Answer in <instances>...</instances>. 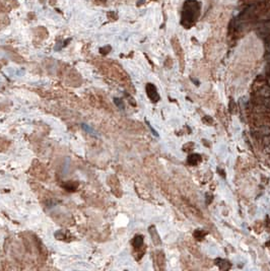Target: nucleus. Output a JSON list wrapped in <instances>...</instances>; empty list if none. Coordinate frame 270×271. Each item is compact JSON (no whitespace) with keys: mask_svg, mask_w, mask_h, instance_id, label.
Segmentation results:
<instances>
[{"mask_svg":"<svg viewBox=\"0 0 270 271\" xmlns=\"http://www.w3.org/2000/svg\"><path fill=\"white\" fill-rule=\"evenodd\" d=\"M259 95L263 97H270V86H264L260 89Z\"/></svg>","mask_w":270,"mask_h":271,"instance_id":"20e7f679","label":"nucleus"},{"mask_svg":"<svg viewBox=\"0 0 270 271\" xmlns=\"http://www.w3.org/2000/svg\"><path fill=\"white\" fill-rule=\"evenodd\" d=\"M146 93H147L148 97L152 102H158L160 99V95H158V91H156V87L152 83H147V85H146Z\"/></svg>","mask_w":270,"mask_h":271,"instance_id":"f257e3e1","label":"nucleus"},{"mask_svg":"<svg viewBox=\"0 0 270 271\" xmlns=\"http://www.w3.org/2000/svg\"><path fill=\"white\" fill-rule=\"evenodd\" d=\"M143 244V237L142 236H136L133 240V246L135 248H140Z\"/></svg>","mask_w":270,"mask_h":271,"instance_id":"7ed1b4c3","label":"nucleus"},{"mask_svg":"<svg viewBox=\"0 0 270 271\" xmlns=\"http://www.w3.org/2000/svg\"><path fill=\"white\" fill-rule=\"evenodd\" d=\"M199 161H200V155L197 154V153L190 155L189 158H188V163H189L190 165H192V166H195V165H197V163Z\"/></svg>","mask_w":270,"mask_h":271,"instance_id":"f03ea898","label":"nucleus"},{"mask_svg":"<svg viewBox=\"0 0 270 271\" xmlns=\"http://www.w3.org/2000/svg\"><path fill=\"white\" fill-rule=\"evenodd\" d=\"M114 102H115V104L117 105V107L119 108V109H124V104H123V102L121 101L120 99H118V97H115L114 99Z\"/></svg>","mask_w":270,"mask_h":271,"instance_id":"39448f33","label":"nucleus"},{"mask_svg":"<svg viewBox=\"0 0 270 271\" xmlns=\"http://www.w3.org/2000/svg\"><path fill=\"white\" fill-rule=\"evenodd\" d=\"M263 142H264V144H270V134L264 137Z\"/></svg>","mask_w":270,"mask_h":271,"instance_id":"9d476101","label":"nucleus"},{"mask_svg":"<svg viewBox=\"0 0 270 271\" xmlns=\"http://www.w3.org/2000/svg\"><path fill=\"white\" fill-rule=\"evenodd\" d=\"M263 105L265 108H267V109H270V97H265V99H263Z\"/></svg>","mask_w":270,"mask_h":271,"instance_id":"0eeeda50","label":"nucleus"},{"mask_svg":"<svg viewBox=\"0 0 270 271\" xmlns=\"http://www.w3.org/2000/svg\"><path fill=\"white\" fill-rule=\"evenodd\" d=\"M261 134L264 135H269L270 134V128L267 126H263L261 128Z\"/></svg>","mask_w":270,"mask_h":271,"instance_id":"423d86ee","label":"nucleus"},{"mask_svg":"<svg viewBox=\"0 0 270 271\" xmlns=\"http://www.w3.org/2000/svg\"><path fill=\"white\" fill-rule=\"evenodd\" d=\"M268 83H269V86H270V78L268 79Z\"/></svg>","mask_w":270,"mask_h":271,"instance_id":"f8f14e48","label":"nucleus"},{"mask_svg":"<svg viewBox=\"0 0 270 271\" xmlns=\"http://www.w3.org/2000/svg\"><path fill=\"white\" fill-rule=\"evenodd\" d=\"M266 50H267L268 53H270V41H268L266 43Z\"/></svg>","mask_w":270,"mask_h":271,"instance_id":"9b49d317","label":"nucleus"},{"mask_svg":"<svg viewBox=\"0 0 270 271\" xmlns=\"http://www.w3.org/2000/svg\"><path fill=\"white\" fill-rule=\"evenodd\" d=\"M194 236H195L196 238L198 239V240H201V239H202V237L204 236V233H201V231H200V230H198V231H196V232H195V234H194Z\"/></svg>","mask_w":270,"mask_h":271,"instance_id":"6e6552de","label":"nucleus"},{"mask_svg":"<svg viewBox=\"0 0 270 271\" xmlns=\"http://www.w3.org/2000/svg\"><path fill=\"white\" fill-rule=\"evenodd\" d=\"M82 128H83V129H85V130H86L87 132H92L93 134H96V132H95V131L93 130V129L90 128V127H89V126H87V125L82 124Z\"/></svg>","mask_w":270,"mask_h":271,"instance_id":"1a4fd4ad","label":"nucleus"},{"mask_svg":"<svg viewBox=\"0 0 270 271\" xmlns=\"http://www.w3.org/2000/svg\"><path fill=\"white\" fill-rule=\"evenodd\" d=\"M269 4H270V1H269Z\"/></svg>","mask_w":270,"mask_h":271,"instance_id":"ddd939ff","label":"nucleus"}]
</instances>
